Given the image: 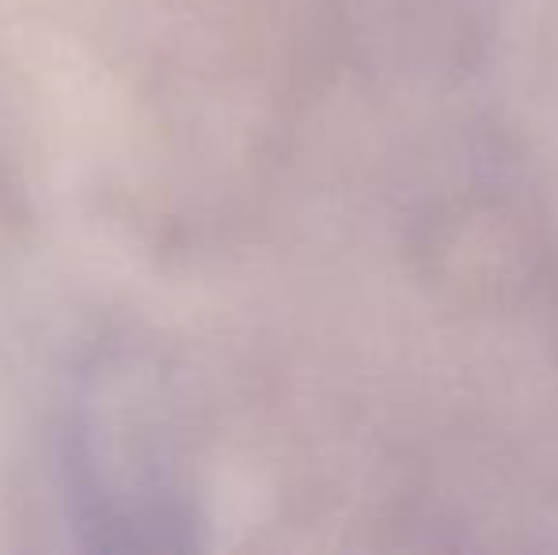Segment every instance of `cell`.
Returning a JSON list of instances; mask_svg holds the SVG:
<instances>
[{
    "label": "cell",
    "instance_id": "6da1fadb",
    "mask_svg": "<svg viewBox=\"0 0 558 555\" xmlns=\"http://www.w3.org/2000/svg\"><path fill=\"white\" fill-rule=\"evenodd\" d=\"M61 518L88 548H179L198 526L160 350L107 335L76 354L50 415Z\"/></svg>",
    "mask_w": 558,
    "mask_h": 555
}]
</instances>
